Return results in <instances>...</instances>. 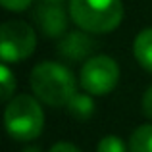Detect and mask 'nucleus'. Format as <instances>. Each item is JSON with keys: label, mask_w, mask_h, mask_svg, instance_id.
<instances>
[{"label": "nucleus", "mask_w": 152, "mask_h": 152, "mask_svg": "<svg viewBox=\"0 0 152 152\" xmlns=\"http://www.w3.org/2000/svg\"><path fill=\"white\" fill-rule=\"evenodd\" d=\"M31 89L35 96L48 106H67L75 96V77L58 62H42L31 71Z\"/></svg>", "instance_id": "obj_1"}, {"label": "nucleus", "mask_w": 152, "mask_h": 152, "mask_svg": "<svg viewBox=\"0 0 152 152\" xmlns=\"http://www.w3.org/2000/svg\"><path fill=\"white\" fill-rule=\"evenodd\" d=\"M69 15L87 33H110L123 19L121 0H69Z\"/></svg>", "instance_id": "obj_2"}, {"label": "nucleus", "mask_w": 152, "mask_h": 152, "mask_svg": "<svg viewBox=\"0 0 152 152\" xmlns=\"http://www.w3.org/2000/svg\"><path fill=\"white\" fill-rule=\"evenodd\" d=\"M6 131L15 141H33L42 133L45 114L37 98L29 94H19L12 98L4 112Z\"/></svg>", "instance_id": "obj_3"}, {"label": "nucleus", "mask_w": 152, "mask_h": 152, "mask_svg": "<svg viewBox=\"0 0 152 152\" xmlns=\"http://www.w3.org/2000/svg\"><path fill=\"white\" fill-rule=\"evenodd\" d=\"M37 46V35L25 21H6L0 27V56L4 64L23 62L33 54Z\"/></svg>", "instance_id": "obj_4"}, {"label": "nucleus", "mask_w": 152, "mask_h": 152, "mask_svg": "<svg viewBox=\"0 0 152 152\" xmlns=\"http://www.w3.org/2000/svg\"><path fill=\"white\" fill-rule=\"evenodd\" d=\"M81 87L93 96H102L115 89L119 81V67L110 56H93L81 67Z\"/></svg>", "instance_id": "obj_5"}, {"label": "nucleus", "mask_w": 152, "mask_h": 152, "mask_svg": "<svg viewBox=\"0 0 152 152\" xmlns=\"http://www.w3.org/2000/svg\"><path fill=\"white\" fill-rule=\"evenodd\" d=\"M35 21L46 37H62L67 29V14L60 4L42 2L35 10Z\"/></svg>", "instance_id": "obj_6"}, {"label": "nucleus", "mask_w": 152, "mask_h": 152, "mask_svg": "<svg viewBox=\"0 0 152 152\" xmlns=\"http://www.w3.org/2000/svg\"><path fill=\"white\" fill-rule=\"evenodd\" d=\"M94 48H96V41H94L87 31H73V33H67L66 37L58 42L60 56L71 60V62H79V60L89 58Z\"/></svg>", "instance_id": "obj_7"}, {"label": "nucleus", "mask_w": 152, "mask_h": 152, "mask_svg": "<svg viewBox=\"0 0 152 152\" xmlns=\"http://www.w3.org/2000/svg\"><path fill=\"white\" fill-rule=\"evenodd\" d=\"M133 54H135V58H137V62L141 64L146 71L152 73V27L142 29L141 33L135 37Z\"/></svg>", "instance_id": "obj_8"}, {"label": "nucleus", "mask_w": 152, "mask_h": 152, "mask_svg": "<svg viewBox=\"0 0 152 152\" xmlns=\"http://www.w3.org/2000/svg\"><path fill=\"white\" fill-rule=\"evenodd\" d=\"M131 152H152V123L137 127L129 139Z\"/></svg>", "instance_id": "obj_9"}, {"label": "nucleus", "mask_w": 152, "mask_h": 152, "mask_svg": "<svg viewBox=\"0 0 152 152\" xmlns=\"http://www.w3.org/2000/svg\"><path fill=\"white\" fill-rule=\"evenodd\" d=\"M67 110L77 119H89L91 115L94 114V102H93V98L89 96V93L87 94L75 93V96L67 104Z\"/></svg>", "instance_id": "obj_10"}, {"label": "nucleus", "mask_w": 152, "mask_h": 152, "mask_svg": "<svg viewBox=\"0 0 152 152\" xmlns=\"http://www.w3.org/2000/svg\"><path fill=\"white\" fill-rule=\"evenodd\" d=\"M0 83H2V91H0L2 100H10V96L15 91V77L12 75V71L8 69L6 64L0 67Z\"/></svg>", "instance_id": "obj_11"}, {"label": "nucleus", "mask_w": 152, "mask_h": 152, "mask_svg": "<svg viewBox=\"0 0 152 152\" xmlns=\"http://www.w3.org/2000/svg\"><path fill=\"white\" fill-rule=\"evenodd\" d=\"M96 152H125V145L119 137L115 135H106L100 142H98Z\"/></svg>", "instance_id": "obj_12"}, {"label": "nucleus", "mask_w": 152, "mask_h": 152, "mask_svg": "<svg viewBox=\"0 0 152 152\" xmlns=\"http://www.w3.org/2000/svg\"><path fill=\"white\" fill-rule=\"evenodd\" d=\"M0 2H2V6L6 8V10H10V12H23V10H27V8L31 6L33 0H0Z\"/></svg>", "instance_id": "obj_13"}, {"label": "nucleus", "mask_w": 152, "mask_h": 152, "mask_svg": "<svg viewBox=\"0 0 152 152\" xmlns=\"http://www.w3.org/2000/svg\"><path fill=\"white\" fill-rule=\"evenodd\" d=\"M142 112H145L146 118L152 119V85L145 91V94H142Z\"/></svg>", "instance_id": "obj_14"}, {"label": "nucleus", "mask_w": 152, "mask_h": 152, "mask_svg": "<svg viewBox=\"0 0 152 152\" xmlns=\"http://www.w3.org/2000/svg\"><path fill=\"white\" fill-rule=\"evenodd\" d=\"M48 152H79V148L73 146L71 142H56Z\"/></svg>", "instance_id": "obj_15"}, {"label": "nucleus", "mask_w": 152, "mask_h": 152, "mask_svg": "<svg viewBox=\"0 0 152 152\" xmlns=\"http://www.w3.org/2000/svg\"><path fill=\"white\" fill-rule=\"evenodd\" d=\"M23 152H41V150H39V148H25Z\"/></svg>", "instance_id": "obj_16"}, {"label": "nucleus", "mask_w": 152, "mask_h": 152, "mask_svg": "<svg viewBox=\"0 0 152 152\" xmlns=\"http://www.w3.org/2000/svg\"><path fill=\"white\" fill-rule=\"evenodd\" d=\"M45 2H54V4H60V2H64V0H45Z\"/></svg>", "instance_id": "obj_17"}]
</instances>
